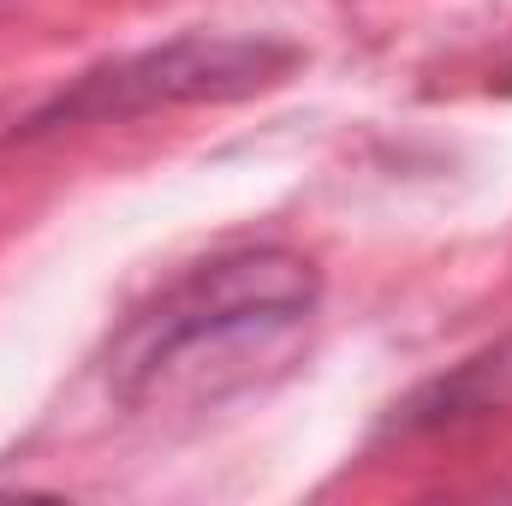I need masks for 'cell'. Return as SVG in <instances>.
Wrapping results in <instances>:
<instances>
[{"label": "cell", "instance_id": "cell-1", "mask_svg": "<svg viewBox=\"0 0 512 506\" xmlns=\"http://www.w3.org/2000/svg\"><path fill=\"white\" fill-rule=\"evenodd\" d=\"M322 310V268L292 245L191 262L108 340L102 376L126 411H215L280 381Z\"/></svg>", "mask_w": 512, "mask_h": 506}, {"label": "cell", "instance_id": "cell-2", "mask_svg": "<svg viewBox=\"0 0 512 506\" xmlns=\"http://www.w3.org/2000/svg\"><path fill=\"white\" fill-rule=\"evenodd\" d=\"M304 66V48L286 36H251V30H185L149 48L114 54L102 66H84L72 84H60L48 102H36L12 143L60 137L84 126H126L173 108H221V102H251L262 90L286 84Z\"/></svg>", "mask_w": 512, "mask_h": 506}, {"label": "cell", "instance_id": "cell-3", "mask_svg": "<svg viewBox=\"0 0 512 506\" xmlns=\"http://www.w3.org/2000/svg\"><path fill=\"white\" fill-rule=\"evenodd\" d=\"M495 417H512V334L447 364L441 376L417 381L405 399H393L376 429V441H435V435H465Z\"/></svg>", "mask_w": 512, "mask_h": 506}, {"label": "cell", "instance_id": "cell-4", "mask_svg": "<svg viewBox=\"0 0 512 506\" xmlns=\"http://www.w3.org/2000/svg\"><path fill=\"white\" fill-rule=\"evenodd\" d=\"M489 90H495V96H512V48L501 54V66L489 72Z\"/></svg>", "mask_w": 512, "mask_h": 506}]
</instances>
